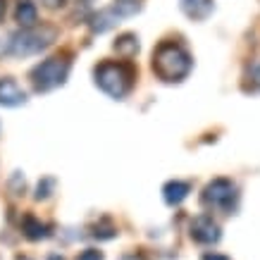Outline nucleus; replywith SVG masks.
I'll use <instances>...</instances> for the list:
<instances>
[{"instance_id": "9d476101", "label": "nucleus", "mask_w": 260, "mask_h": 260, "mask_svg": "<svg viewBox=\"0 0 260 260\" xmlns=\"http://www.w3.org/2000/svg\"><path fill=\"white\" fill-rule=\"evenodd\" d=\"M181 10L191 19H205L213 12V0H181Z\"/></svg>"}, {"instance_id": "f8f14e48", "label": "nucleus", "mask_w": 260, "mask_h": 260, "mask_svg": "<svg viewBox=\"0 0 260 260\" xmlns=\"http://www.w3.org/2000/svg\"><path fill=\"white\" fill-rule=\"evenodd\" d=\"M117 17H119V12H117L115 8L98 12V15H95L93 19H91V31H93V34H103V31H108L110 26H115V22H117Z\"/></svg>"}, {"instance_id": "1a4fd4ad", "label": "nucleus", "mask_w": 260, "mask_h": 260, "mask_svg": "<svg viewBox=\"0 0 260 260\" xmlns=\"http://www.w3.org/2000/svg\"><path fill=\"white\" fill-rule=\"evenodd\" d=\"M189 191H191V186L186 184V181H167L165 184V189H162V193H165V201L170 205H179L184 198L189 196Z\"/></svg>"}, {"instance_id": "0eeeda50", "label": "nucleus", "mask_w": 260, "mask_h": 260, "mask_svg": "<svg viewBox=\"0 0 260 260\" xmlns=\"http://www.w3.org/2000/svg\"><path fill=\"white\" fill-rule=\"evenodd\" d=\"M24 103H26V93L17 86V81L0 79V105L15 108V105H24Z\"/></svg>"}, {"instance_id": "f3484780", "label": "nucleus", "mask_w": 260, "mask_h": 260, "mask_svg": "<svg viewBox=\"0 0 260 260\" xmlns=\"http://www.w3.org/2000/svg\"><path fill=\"white\" fill-rule=\"evenodd\" d=\"M77 260H103V253L95 251V248H86L84 253H79V258Z\"/></svg>"}, {"instance_id": "39448f33", "label": "nucleus", "mask_w": 260, "mask_h": 260, "mask_svg": "<svg viewBox=\"0 0 260 260\" xmlns=\"http://www.w3.org/2000/svg\"><path fill=\"white\" fill-rule=\"evenodd\" d=\"M237 201V189L229 179H213L203 191V203L220 210H232Z\"/></svg>"}, {"instance_id": "20e7f679", "label": "nucleus", "mask_w": 260, "mask_h": 260, "mask_svg": "<svg viewBox=\"0 0 260 260\" xmlns=\"http://www.w3.org/2000/svg\"><path fill=\"white\" fill-rule=\"evenodd\" d=\"M57 31L55 26H31V29H22L10 36V46L8 50L12 55H34L46 50L53 41H55Z\"/></svg>"}, {"instance_id": "412c9836", "label": "nucleus", "mask_w": 260, "mask_h": 260, "mask_svg": "<svg viewBox=\"0 0 260 260\" xmlns=\"http://www.w3.org/2000/svg\"><path fill=\"white\" fill-rule=\"evenodd\" d=\"M17 260H29V258H17Z\"/></svg>"}, {"instance_id": "9b49d317", "label": "nucleus", "mask_w": 260, "mask_h": 260, "mask_svg": "<svg viewBox=\"0 0 260 260\" xmlns=\"http://www.w3.org/2000/svg\"><path fill=\"white\" fill-rule=\"evenodd\" d=\"M22 232L29 241H39V239L48 237V227L41 220H36L34 215H26V217L22 220Z\"/></svg>"}, {"instance_id": "f03ea898", "label": "nucleus", "mask_w": 260, "mask_h": 260, "mask_svg": "<svg viewBox=\"0 0 260 260\" xmlns=\"http://www.w3.org/2000/svg\"><path fill=\"white\" fill-rule=\"evenodd\" d=\"M95 84L112 98H124L134 84V67L129 62H101L95 67Z\"/></svg>"}, {"instance_id": "ddd939ff", "label": "nucleus", "mask_w": 260, "mask_h": 260, "mask_svg": "<svg viewBox=\"0 0 260 260\" xmlns=\"http://www.w3.org/2000/svg\"><path fill=\"white\" fill-rule=\"evenodd\" d=\"M115 53L117 55H122L124 60H129V57L136 55V50H139V43H136V36H132V34H124V36H119L117 41H115Z\"/></svg>"}, {"instance_id": "6ab92c4d", "label": "nucleus", "mask_w": 260, "mask_h": 260, "mask_svg": "<svg viewBox=\"0 0 260 260\" xmlns=\"http://www.w3.org/2000/svg\"><path fill=\"white\" fill-rule=\"evenodd\" d=\"M203 260H229L227 255H220V253H205Z\"/></svg>"}, {"instance_id": "423d86ee", "label": "nucleus", "mask_w": 260, "mask_h": 260, "mask_svg": "<svg viewBox=\"0 0 260 260\" xmlns=\"http://www.w3.org/2000/svg\"><path fill=\"white\" fill-rule=\"evenodd\" d=\"M191 239H193L196 244H215V241L220 239V227L213 222V217L201 215V217H196L193 224H191Z\"/></svg>"}, {"instance_id": "a211bd4d", "label": "nucleus", "mask_w": 260, "mask_h": 260, "mask_svg": "<svg viewBox=\"0 0 260 260\" xmlns=\"http://www.w3.org/2000/svg\"><path fill=\"white\" fill-rule=\"evenodd\" d=\"M41 3H43V5H46V8L55 10V8H62L64 3H67V0H41Z\"/></svg>"}, {"instance_id": "6e6552de", "label": "nucleus", "mask_w": 260, "mask_h": 260, "mask_svg": "<svg viewBox=\"0 0 260 260\" xmlns=\"http://www.w3.org/2000/svg\"><path fill=\"white\" fill-rule=\"evenodd\" d=\"M15 19L22 29H31V26L39 24V10H36V5H34L31 0H19L17 3Z\"/></svg>"}, {"instance_id": "4468645a", "label": "nucleus", "mask_w": 260, "mask_h": 260, "mask_svg": "<svg viewBox=\"0 0 260 260\" xmlns=\"http://www.w3.org/2000/svg\"><path fill=\"white\" fill-rule=\"evenodd\" d=\"M244 88H246V91H260V64L251 67V72L246 74Z\"/></svg>"}, {"instance_id": "aec40b11", "label": "nucleus", "mask_w": 260, "mask_h": 260, "mask_svg": "<svg viewBox=\"0 0 260 260\" xmlns=\"http://www.w3.org/2000/svg\"><path fill=\"white\" fill-rule=\"evenodd\" d=\"M3 15H5V0H0V22H3Z\"/></svg>"}, {"instance_id": "dca6fc26", "label": "nucleus", "mask_w": 260, "mask_h": 260, "mask_svg": "<svg viewBox=\"0 0 260 260\" xmlns=\"http://www.w3.org/2000/svg\"><path fill=\"white\" fill-rule=\"evenodd\" d=\"M53 186H55V181L53 179H43L39 184V189H36V198H39V201L41 198H48L50 196V191H53Z\"/></svg>"}, {"instance_id": "2eb2a0df", "label": "nucleus", "mask_w": 260, "mask_h": 260, "mask_svg": "<svg viewBox=\"0 0 260 260\" xmlns=\"http://www.w3.org/2000/svg\"><path fill=\"white\" fill-rule=\"evenodd\" d=\"M112 8L119 12V17H126V15H134L136 10H139V3L136 0H115Z\"/></svg>"}, {"instance_id": "7ed1b4c3", "label": "nucleus", "mask_w": 260, "mask_h": 260, "mask_svg": "<svg viewBox=\"0 0 260 260\" xmlns=\"http://www.w3.org/2000/svg\"><path fill=\"white\" fill-rule=\"evenodd\" d=\"M70 67H72L70 53H60V55H53V57H48V60H43L31 72L34 88L46 93V91H53V88L62 86L67 74H70Z\"/></svg>"}, {"instance_id": "f257e3e1", "label": "nucleus", "mask_w": 260, "mask_h": 260, "mask_svg": "<svg viewBox=\"0 0 260 260\" xmlns=\"http://www.w3.org/2000/svg\"><path fill=\"white\" fill-rule=\"evenodd\" d=\"M153 72L162 81H181L191 72V55L172 41H165L153 53Z\"/></svg>"}]
</instances>
